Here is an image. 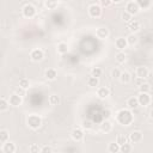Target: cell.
Instances as JSON below:
<instances>
[{
	"label": "cell",
	"instance_id": "cell-32",
	"mask_svg": "<svg viewBox=\"0 0 153 153\" xmlns=\"http://www.w3.org/2000/svg\"><path fill=\"white\" fill-rule=\"evenodd\" d=\"M116 61H117L118 63H123V62L126 61V54L122 53V51L117 53V54H116Z\"/></svg>",
	"mask_w": 153,
	"mask_h": 153
},
{
	"label": "cell",
	"instance_id": "cell-19",
	"mask_svg": "<svg viewBox=\"0 0 153 153\" xmlns=\"http://www.w3.org/2000/svg\"><path fill=\"white\" fill-rule=\"evenodd\" d=\"M111 128H112V124H111L108 120L103 121V122H102V124H100V129H102V131H103V133H109V131L111 130Z\"/></svg>",
	"mask_w": 153,
	"mask_h": 153
},
{
	"label": "cell",
	"instance_id": "cell-35",
	"mask_svg": "<svg viewBox=\"0 0 153 153\" xmlns=\"http://www.w3.org/2000/svg\"><path fill=\"white\" fill-rule=\"evenodd\" d=\"M121 71L118 69V68H114L112 71H111V76L114 78V79H118L120 78V75H121Z\"/></svg>",
	"mask_w": 153,
	"mask_h": 153
},
{
	"label": "cell",
	"instance_id": "cell-17",
	"mask_svg": "<svg viewBox=\"0 0 153 153\" xmlns=\"http://www.w3.org/2000/svg\"><path fill=\"white\" fill-rule=\"evenodd\" d=\"M57 76V72L54 69V68H49L45 71V78L48 80H55Z\"/></svg>",
	"mask_w": 153,
	"mask_h": 153
},
{
	"label": "cell",
	"instance_id": "cell-25",
	"mask_svg": "<svg viewBox=\"0 0 153 153\" xmlns=\"http://www.w3.org/2000/svg\"><path fill=\"white\" fill-rule=\"evenodd\" d=\"M140 8H148L151 6V0H135Z\"/></svg>",
	"mask_w": 153,
	"mask_h": 153
},
{
	"label": "cell",
	"instance_id": "cell-45",
	"mask_svg": "<svg viewBox=\"0 0 153 153\" xmlns=\"http://www.w3.org/2000/svg\"><path fill=\"white\" fill-rule=\"evenodd\" d=\"M111 1H112V2H115V4H120L122 0H111Z\"/></svg>",
	"mask_w": 153,
	"mask_h": 153
},
{
	"label": "cell",
	"instance_id": "cell-40",
	"mask_svg": "<svg viewBox=\"0 0 153 153\" xmlns=\"http://www.w3.org/2000/svg\"><path fill=\"white\" fill-rule=\"evenodd\" d=\"M41 152L42 153H50V152H53V148L51 147H49V146H43L42 148H41Z\"/></svg>",
	"mask_w": 153,
	"mask_h": 153
},
{
	"label": "cell",
	"instance_id": "cell-3",
	"mask_svg": "<svg viewBox=\"0 0 153 153\" xmlns=\"http://www.w3.org/2000/svg\"><path fill=\"white\" fill-rule=\"evenodd\" d=\"M22 12H23V16H24V17H26V18H32V17H35V14H36V8H35L33 5L26 4V5L23 6Z\"/></svg>",
	"mask_w": 153,
	"mask_h": 153
},
{
	"label": "cell",
	"instance_id": "cell-22",
	"mask_svg": "<svg viewBox=\"0 0 153 153\" xmlns=\"http://www.w3.org/2000/svg\"><path fill=\"white\" fill-rule=\"evenodd\" d=\"M98 84H99V79H98L97 76L91 75V76L87 79V85H88L90 87H96V86H98Z\"/></svg>",
	"mask_w": 153,
	"mask_h": 153
},
{
	"label": "cell",
	"instance_id": "cell-23",
	"mask_svg": "<svg viewBox=\"0 0 153 153\" xmlns=\"http://www.w3.org/2000/svg\"><path fill=\"white\" fill-rule=\"evenodd\" d=\"M57 51H59L60 54H66V53L68 51V45H67V43L60 42V43L57 44Z\"/></svg>",
	"mask_w": 153,
	"mask_h": 153
},
{
	"label": "cell",
	"instance_id": "cell-6",
	"mask_svg": "<svg viewBox=\"0 0 153 153\" xmlns=\"http://www.w3.org/2000/svg\"><path fill=\"white\" fill-rule=\"evenodd\" d=\"M139 10H140V7H139V5H137L135 1H129V2L127 4V6H126V11L129 12L131 16L137 14V13H139Z\"/></svg>",
	"mask_w": 153,
	"mask_h": 153
},
{
	"label": "cell",
	"instance_id": "cell-34",
	"mask_svg": "<svg viewBox=\"0 0 153 153\" xmlns=\"http://www.w3.org/2000/svg\"><path fill=\"white\" fill-rule=\"evenodd\" d=\"M136 41H137V38H136V36L135 35H129L128 37H127V42H128V44H135L136 43Z\"/></svg>",
	"mask_w": 153,
	"mask_h": 153
},
{
	"label": "cell",
	"instance_id": "cell-41",
	"mask_svg": "<svg viewBox=\"0 0 153 153\" xmlns=\"http://www.w3.org/2000/svg\"><path fill=\"white\" fill-rule=\"evenodd\" d=\"M99 2H100V5L102 6H104V7H108V6H110L111 5V0H99Z\"/></svg>",
	"mask_w": 153,
	"mask_h": 153
},
{
	"label": "cell",
	"instance_id": "cell-38",
	"mask_svg": "<svg viewBox=\"0 0 153 153\" xmlns=\"http://www.w3.org/2000/svg\"><path fill=\"white\" fill-rule=\"evenodd\" d=\"M122 19L124 20V22H130L131 20V14L129 13V12H127V11H124L123 13H122Z\"/></svg>",
	"mask_w": 153,
	"mask_h": 153
},
{
	"label": "cell",
	"instance_id": "cell-16",
	"mask_svg": "<svg viewBox=\"0 0 153 153\" xmlns=\"http://www.w3.org/2000/svg\"><path fill=\"white\" fill-rule=\"evenodd\" d=\"M127 106H128V109H130V110L136 109V108L139 106L137 97H130V98H128V100H127Z\"/></svg>",
	"mask_w": 153,
	"mask_h": 153
},
{
	"label": "cell",
	"instance_id": "cell-18",
	"mask_svg": "<svg viewBox=\"0 0 153 153\" xmlns=\"http://www.w3.org/2000/svg\"><path fill=\"white\" fill-rule=\"evenodd\" d=\"M128 29L133 32H136L140 30V23L137 20H130L129 24H128Z\"/></svg>",
	"mask_w": 153,
	"mask_h": 153
},
{
	"label": "cell",
	"instance_id": "cell-26",
	"mask_svg": "<svg viewBox=\"0 0 153 153\" xmlns=\"http://www.w3.org/2000/svg\"><path fill=\"white\" fill-rule=\"evenodd\" d=\"M8 105H10V102H8V100H6L5 98H1V99H0V111H1V112L6 111V110L8 109Z\"/></svg>",
	"mask_w": 153,
	"mask_h": 153
},
{
	"label": "cell",
	"instance_id": "cell-14",
	"mask_svg": "<svg viewBox=\"0 0 153 153\" xmlns=\"http://www.w3.org/2000/svg\"><path fill=\"white\" fill-rule=\"evenodd\" d=\"M16 145L13 143V142H10V141H7V142H5L4 143V147H2V151L5 152V153H14L16 152Z\"/></svg>",
	"mask_w": 153,
	"mask_h": 153
},
{
	"label": "cell",
	"instance_id": "cell-30",
	"mask_svg": "<svg viewBox=\"0 0 153 153\" xmlns=\"http://www.w3.org/2000/svg\"><path fill=\"white\" fill-rule=\"evenodd\" d=\"M59 103H60V98L57 94H51L49 97V104L50 105H57Z\"/></svg>",
	"mask_w": 153,
	"mask_h": 153
},
{
	"label": "cell",
	"instance_id": "cell-28",
	"mask_svg": "<svg viewBox=\"0 0 153 153\" xmlns=\"http://www.w3.org/2000/svg\"><path fill=\"white\" fill-rule=\"evenodd\" d=\"M29 86H30V81H29V79H26V78H22V79L19 80V87L26 90V88H29Z\"/></svg>",
	"mask_w": 153,
	"mask_h": 153
},
{
	"label": "cell",
	"instance_id": "cell-24",
	"mask_svg": "<svg viewBox=\"0 0 153 153\" xmlns=\"http://www.w3.org/2000/svg\"><path fill=\"white\" fill-rule=\"evenodd\" d=\"M108 151L111 153H117V152H120V145L117 142H111L108 146Z\"/></svg>",
	"mask_w": 153,
	"mask_h": 153
},
{
	"label": "cell",
	"instance_id": "cell-43",
	"mask_svg": "<svg viewBox=\"0 0 153 153\" xmlns=\"http://www.w3.org/2000/svg\"><path fill=\"white\" fill-rule=\"evenodd\" d=\"M110 114H111V112H110V110H109V109H106V110H104V111H103V116H104L105 118L110 117Z\"/></svg>",
	"mask_w": 153,
	"mask_h": 153
},
{
	"label": "cell",
	"instance_id": "cell-4",
	"mask_svg": "<svg viewBox=\"0 0 153 153\" xmlns=\"http://www.w3.org/2000/svg\"><path fill=\"white\" fill-rule=\"evenodd\" d=\"M88 14L92 18H98L102 16V7L97 4H92L88 6Z\"/></svg>",
	"mask_w": 153,
	"mask_h": 153
},
{
	"label": "cell",
	"instance_id": "cell-36",
	"mask_svg": "<svg viewBox=\"0 0 153 153\" xmlns=\"http://www.w3.org/2000/svg\"><path fill=\"white\" fill-rule=\"evenodd\" d=\"M81 127H82L84 129L88 130V129H91V128H92V122H91V121H88V120H85V121H82Z\"/></svg>",
	"mask_w": 153,
	"mask_h": 153
},
{
	"label": "cell",
	"instance_id": "cell-1",
	"mask_svg": "<svg viewBox=\"0 0 153 153\" xmlns=\"http://www.w3.org/2000/svg\"><path fill=\"white\" fill-rule=\"evenodd\" d=\"M116 121L122 126H129L134 121L133 112L130 111V109H121L116 115Z\"/></svg>",
	"mask_w": 153,
	"mask_h": 153
},
{
	"label": "cell",
	"instance_id": "cell-21",
	"mask_svg": "<svg viewBox=\"0 0 153 153\" xmlns=\"http://www.w3.org/2000/svg\"><path fill=\"white\" fill-rule=\"evenodd\" d=\"M57 4L59 1L57 0H45L44 1V6L48 8V10H54L57 7Z\"/></svg>",
	"mask_w": 153,
	"mask_h": 153
},
{
	"label": "cell",
	"instance_id": "cell-20",
	"mask_svg": "<svg viewBox=\"0 0 153 153\" xmlns=\"http://www.w3.org/2000/svg\"><path fill=\"white\" fill-rule=\"evenodd\" d=\"M118 79L121 80L122 84H128V82L131 80V76H130V74H129L128 72H122Z\"/></svg>",
	"mask_w": 153,
	"mask_h": 153
},
{
	"label": "cell",
	"instance_id": "cell-10",
	"mask_svg": "<svg viewBox=\"0 0 153 153\" xmlns=\"http://www.w3.org/2000/svg\"><path fill=\"white\" fill-rule=\"evenodd\" d=\"M71 135H72V139H73L74 141H81V140L84 139V131H82L80 128L73 129L72 133H71Z\"/></svg>",
	"mask_w": 153,
	"mask_h": 153
},
{
	"label": "cell",
	"instance_id": "cell-15",
	"mask_svg": "<svg viewBox=\"0 0 153 153\" xmlns=\"http://www.w3.org/2000/svg\"><path fill=\"white\" fill-rule=\"evenodd\" d=\"M97 96H98L99 98L104 99V98H106L108 96H110V90H109L108 87H105V86L99 87V88L97 90Z\"/></svg>",
	"mask_w": 153,
	"mask_h": 153
},
{
	"label": "cell",
	"instance_id": "cell-9",
	"mask_svg": "<svg viewBox=\"0 0 153 153\" xmlns=\"http://www.w3.org/2000/svg\"><path fill=\"white\" fill-rule=\"evenodd\" d=\"M129 140H130L131 143H137V142H140V141L142 140V133L139 131V130L131 131L130 135H129Z\"/></svg>",
	"mask_w": 153,
	"mask_h": 153
},
{
	"label": "cell",
	"instance_id": "cell-5",
	"mask_svg": "<svg viewBox=\"0 0 153 153\" xmlns=\"http://www.w3.org/2000/svg\"><path fill=\"white\" fill-rule=\"evenodd\" d=\"M137 100H139V105L147 106V105L151 103V96H149L148 93L140 92V94L137 96Z\"/></svg>",
	"mask_w": 153,
	"mask_h": 153
},
{
	"label": "cell",
	"instance_id": "cell-46",
	"mask_svg": "<svg viewBox=\"0 0 153 153\" xmlns=\"http://www.w3.org/2000/svg\"><path fill=\"white\" fill-rule=\"evenodd\" d=\"M151 118H152V120H153V110H152V111H151Z\"/></svg>",
	"mask_w": 153,
	"mask_h": 153
},
{
	"label": "cell",
	"instance_id": "cell-44",
	"mask_svg": "<svg viewBox=\"0 0 153 153\" xmlns=\"http://www.w3.org/2000/svg\"><path fill=\"white\" fill-rule=\"evenodd\" d=\"M23 90H24V88H22V87H20V88H18V90H17V93H18V94H20V96H23V94H24V91H23Z\"/></svg>",
	"mask_w": 153,
	"mask_h": 153
},
{
	"label": "cell",
	"instance_id": "cell-12",
	"mask_svg": "<svg viewBox=\"0 0 153 153\" xmlns=\"http://www.w3.org/2000/svg\"><path fill=\"white\" fill-rule=\"evenodd\" d=\"M115 45H116V48H117V49H120V50H122V49L127 48V45H128L127 38H123V37H118V38L115 41Z\"/></svg>",
	"mask_w": 153,
	"mask_h": 153
},
{
	"label": "cell",
	"instance_id": "cell-11",
	"mask_svg": "<svg viewBox=\"0 0 153 153\" xmlns=\"http://www.w3.org/2000/svg\"><path fill=\"white\" fill-rule=\"evenodd\" d=\"M96 36L98 38H100V39H105L109 36V31H108L106 27H103V26L102 27H98L97 31H96Z\"/></svg>",
	"mask_w": 153,
	"mask_h": 153
},
{
	"label": "cell",
	"instance_id": "cell-37",
	"mask_svg": "<svg viewBox=\"0 0 153 153\" xmlns=\"http://www.w3.org/2000/svg\"><path fill=\"white\" fill-rule=\"evenodd\" d=\"M116 142H117V143L121 146V145H123V143H126V142H127V137H126L124 135H117Z\"/></svg>",
	"mask_w": 153,
	"mask_h": 153
},
{
	"label": "cell",
	"instance_id": "cell-31",
	"mask_svg": "<svg viewBox=\"0 0 153 153\" xmlns=\"http://www.w3.org/2000/svg\"><path fill=\"white\" fill-rule=\"evenodd\" d=\"M7 140H8V133L6 131V130H0V142L1 143H5V142H7Z\"/></svg>",
	"mask_w": 153,
	"mask_h": 153
},
{
	"label": "cell",
	"instance_id": "cell-2",
	"mask_svg": "<svg viewBox=\"0 0 153 153\" xmlns=\"http://www.w3.org/2000/svg\"><path fill=\"white\" fill-rule=\"evenodd\" d=\"M26 122H27V126L31 129H38L42 124V118L36 114H31V115H29Z\"/></svg>",
	"mask_w": 153,
	"mask_h": 153
},
{
	"label": "cell",
	"instance_id": "cell-8",
	"mask_svg": "<svg viewBox=\"0 0 153 153\" xmlns=\"http://www.w3.org/2000/svg\"><path fill=\"white\" fill-rule=\"evenodd\" d=\"M8 102H10V105H12V106H19L22 104V96L16 92V93L10 96Z\"/></svg>",
	"mask_w": 153,
	"mask_h": 153
},
{
	"label": "cell",
	"instance_id": "cell-39",
	"mask_svg": "<svg viewBox=\"0 0 153 153\" xmlns=\"http://www.w3.org/2000/svg\"><path fill=\"white\" fill-rule=\"evenodd\" d=\"M29 151H30L31 153H38V152H41V148H39L37 145H31V146L29 147Z\"/></svg>",
	"mask_w": 153,
	"mask_h": 153
},
{
	"label": "cell",
	"instance_id": "cell-29",
	"mask_svg": "<svg viewBox=\"0 0 153 153\" xmlns=\"http://www.w3.org/2000/svg\"><path fill=\"white\" fill-rule=\"evenodd\" d=\"M139 90H140V92L148 93V92L151 91V85H149L148 82H143V84H141V85L139 86Z\"/></svg>",
	"mask_w": 153,
	"mask_h": 153
},
{
	"label": "cell",
	"instance_id": "cell-13",
	"mask_svg": "<svg viewBox=\"0 0 153 153\" xmlns=\"http://www.w3.org/2000/svg\"><path fill=\"white\" fill-rule=\"evenodd\" d=\"M136 76H140V78H143L146 79L148 76V68L145 67V66H140L136 68Z\"/></svg>",
	"mask_w": 153,
	"mask_h": 153
},
{
	"label": "cell",
	"instance_id": "cell-33",
	"mask_svg": "<svg viewBox=\"0 0 153 153\" xmlns=\"http://www.w3.org/2000/svg\"><path fill=\"white\" fill-rule=\"evenodd\" d=\"M102 73H103V71H102L99 67H94V68H92V71H91V75L97 76V78H99V76L102 75Z\"/></svg>",
	"mask_w": 153,
	"mask_h": 153
},
{
	"label": "cell",
	"instance_id": "cell-7",
	"mask_svg": "<svg viewBox=\"0 0 153 153\" xmlns=\"http://www.w3.org/2000/svg\"><path fill=\"white\" fill-rule=\"evenodd\" d=\"M30 57H31L32 61H35V62H39V61L43 60L44 54H43V51H42L41 49H33V50L31 51V54H30Z\"/></svg>",
	"mask_w": 153,
	"mask_h": 153
},
{
	"label": "cell",
	"instance_id": "cell-42",
	"mask_svg": "<svg viewBox=\"0 0 153 153\" xmlns=\"http://www.w3.org/2000/svg\"><path fill=\"white\" fill-rule=\"evenodd\" d=\"M143 80H145L143 78H140V76H136V79H135V84H136L137 86H140L141 84H143V82H145Z\"/></svg>",
	"mask_w": 153,
	"mask_h": 153
},
{
	"label": "cell",
	"instance_id": "cell-27",
	"mask_svg": "<svg viewBox=\"0 0 153 153\" xmlns=\"http://www.w3.org/2000/svg\"><path fill=\"white\" fill-rule=\"evenodd\" d=\"M131 149H133V146L130 143H128V142H126V143H123V145L120 146V152H123V153H128Z\"/></svg>",
	"mask_w": 153,
	"mask_h": 153
}]
</instances>
